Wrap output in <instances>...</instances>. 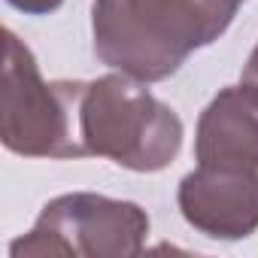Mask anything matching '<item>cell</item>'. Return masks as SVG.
<instances>
[{
  "mask_svg": "<svg viewBox=\"0 0 258 258\" xmlns=\"http://www.w3.org/2000/svg\"><path fill=\"white\" fill-rule=\"evenodd\" d=\"M149 219L134 204L97 195H64L43 207L34 231L13 243V255H131Z\"/></svg>",
  "mask_w": 258,
  "mask_h": 258,
  "instance_id": "277c9868",
  "label": "cell"
},
{
  "mask_svg": "<svg viewBox=\"0 0 258 258\" xmlns=\"http://www.w3.org/2000/svg\"><path fill=\"white\" fill-rule=\"evenodd\" d=\"M243 82L258 91V49H255L252 58H249V67H246V73H243Z\"/></svg>",
  "mask_w": 258,
  "mask_h": 258,
  "instance_id": "ba28073f",
  "label": "cell"
},
{
  "mask_svg": "<svg viewBox=\"0 0 258 258\" xmlns=\"http://www.w3.org/2000/svg\"><path fill=\"white\" fill-rule=\"evenodd\" d=\"M85 82H43L31 49L4 34V115L0 137L19 155L70 158L85 155L79 134V103Z\"/></svg>",
  "mask_w": 258,
  "mask_h": 258,
  "instance_id": "3957f363",
  "label": "cell"
},
{
  "mask_svg": "<svg viewBox=\"0 0 258 258\" xmlns=\"http://www.w3.org/2000/svg\"><path fill=\"white\" fill-rule=\"evenodd\" d=\"M185 219L210 237H246L258 225V167L201 164L179 188Z\"/></svg>",
  "mask_w": 258,
  "mask_h": 258,
  "instance_id": "5b68a950",
  "label": "cell"
},
{
  "mask_svg": "<svg viewBox=\"0 0 258 258\" xmlns=\"http://www.w3.org/2000/svg\"><path fill=\"white\" fill-rule=\"evenodd\" d=\"M10 4L22 13H34V16H43V13H52L61 7V0H10Z\"/></svg>",
  "mask_w": 258,
  "mask_h": 258,
  "instance_id": "52a82bcc",
  "label": "cell"
},
{
  "mask_svg": "<svg viewBox=\"0 0 258 258\" xmlns=\"http://www.w3.org/2000/svg\"><path fill=\"white\" fill-rule=\"evenodd\" d=\"M79 134L85 155H106L131 170H158L176 155L182 124L134 79L106 76L82 91Z\"/></svg>",
  "mask_w": 258,
  "mask_h": 258,
  "instance_id": "7a4b0ae2",
  "label": "cell"
},
{
  "mask_svg": "<svg viewBox=\"0 0 258 258\" xmlns=\"http://www.w3.org/2000/svg\"><path fill=\"white\" fill-rule=\"evenodd\" d=\"M240 0H94L97 55L134 79H164L213 43Z\"/></svg>",
  "mask_w": 258,
  "mask_h": 258,
  "instance_id": "6da1fadb",
  "label": "cell"
},
{
  "mask_svg": "<svg viewBox=\"0 0 258 258\" xmlns=\"http://www.w3.org/2000/svg\"><path fill=\"white\" fill-rule=\"evenodd\" d=\"M198 161L258 167V91L252 85L225 88L207 106L198 131Z\"/></svg>",
  "mask_w": 258,
  "mask_h": 258,
  "instance_id": "8992f818",
  "label": "cell"
}]
</instances>
